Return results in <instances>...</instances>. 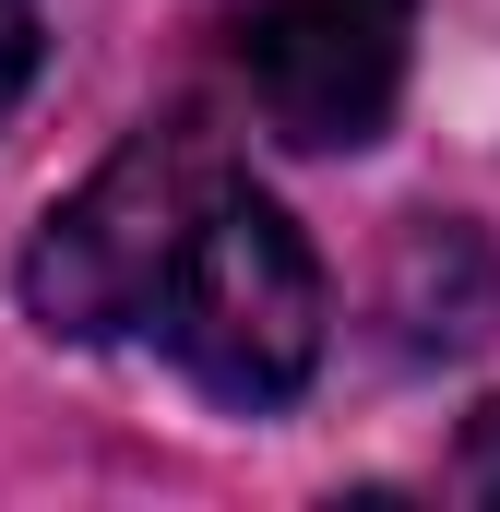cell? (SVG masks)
Masks as SVG:
<instances>
[{
    "label": "cell",
    "mask_w": 500,
    "mask_h": 512,
    "mask_svg": "<svg viewBox=\"0 0 500 512\" xmlns=\"http://www.w3.org/2000/svg\"><path fill=\"white\" fill-rule=\"evenodd\" d=\"M322 334H334L322 251L298 239V215L274 191H250V167H227L155 274L143 346L215 405H286L322 370Z\"/></svg>",
    "instance_id": "6da1fadb"
},
{
    "label": "cell",
    "mask_w": 500,
    "mask_h": 512,
    "mask_svg": "<svg viewBox=\"0 0 500 512\" xmlns=\"http://www.w3.org/2000/svg\"><path fill=\"white\" fill-rule=\"evenodd\" d=\"M239 155H227V131H203L191 108H167V120H143L36 227V251H24V310L48 322V334H72V346H108V334H143V310H155V274L179 251V227L203 215V191L227 179Z\"/></svg>",
    "instance_id": "7a4b0ae2"
},
{
    "label": "cell",
    "mask_w": 500,
    "mask_h": 512,
    "mask_svg": "<svg viewBox=\"0 0 500 512\" xmlns=\"http://www.w3.org/2000/svg\"><path fill=\"white\" fill-rule=\"evenodd\" d=\"M405 36H417V0H262L239 24V84L274 143L358 155L405 96Z\"/></svg>",
    "instance_id": "3957f363"
},
{
    "label": "cell",
    "mask_w": 500,
    "mask_h": 512,
    "mask_svg": "<svg viewBox=\"0 0 500 512\" xmlns=\"http://www.w3.org/2000/svg\"><path fill=\"white\" fill-rule=\"evenodd\" d=\"M453 489H465V501H500V405L465 417V441H453Z\"/></svg>",
    "instance_id": "277c9868"
},
{
    "label": "cell",
    "mask_w": 500,
    "mask_h": 512,
    "mask_svg": "<svg viewBox=\"0 0 500 512\" xmlns=\"http://www.w3.org/2000/svg\"><path fill=\"white\" fill-rule=\"evenodd\" d=\"M36 60H48V36H36V0H0V108L36 84Z\"/></svg>",
    "instance_id": "5b68a950"
}]
</instances>
